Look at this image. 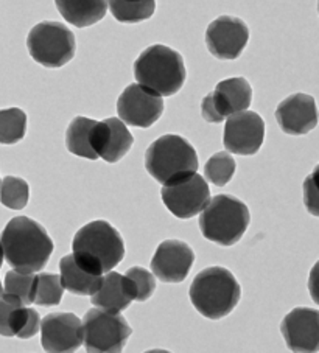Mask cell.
<instances>
[{"instance_id": "6da1fadb", "label": "cell", "mask_w": 319, "mask_h": 353, "mask_svg": "<svg viewBox=\"0 0 319 353\" xmlns=\"http://www.w3.org/2000/svg\"><path fill=\"white\" fill-rule=\"evenodd\" d=\"M3 259L16 271L38 272L47 265L53 252V241L38 221L16 216L5 226L0 236Z\"/></svg>"}, {"instance_id": "7a4b0ae2", "label": "cell", "mask_w": 319, "mask_h": 353, "mask_svg": "<svg viewBox=\"0 0 319 353\" xmlns=\"http://www.w3.org/2000/svg\"><path fill=\"white\" fill-rule=\"evenodd\" d=\"M72 249L77 265L95 276L113 271L125 257V243L119 230L103 220L79 229L73 236Z\"/></svg>"}, {"instance_id": "3957f363", "label": "cell", "mask_w": 319, "mask_h": 353, "mask_svg": "<svg viewBox=\"0 0 319 353\" xmlns=\"http://www.w3.org/2000/svg\"><path fill=\"white\" fill-rule=\"evenodd\" d=\"M188 294L196 312L207 319L217 321L237 307L242 288L231 271L222 266H212L193 279Z\"/></svg>"}, {"instance_id": "277c9868", "label": "cell", "mask_w": 319, "mask_h": 353, "mask_svg": "<svg viewBox=\"0 0 319 353\" xmlns=\"http://www.w3.org/2000/svg\"><path fill=\"white\" fill-rule=\"evenodd\" d=\"M186 65L181 53L167 46H151L134 63V77L140 86L161 97L180 92L186 81Z\"/></svg>"}, {"instance_id": "5b68a950", "label": "cell", "mask_w": 319, "mask_h": 353, "mask_svg": "<svg viewBox=\"0 0 319 353\" xmlns=\"http://www.w3.org/2000/svg\"><path fill=\"white\" fill-rule=\"evenodd\" d=\"M200 214L202 236L226 248L240 241L251 221L248 205L231 194L213 196Z\"/></svg>"}, {"instance_id": "8992f818", "label": "cell", "mask_w": 319, "mask_h": 353, "mask_svg": "<svg viewBox=\"0 0 319 353\" xmlns=\"http://www.w3.org/2000/svg\"><path fill=\"white\" fill-rule=\"evenodd\" d=\"M145 167L159 184L168 185L198 172V156L188 140L167 134L146 150Z\"/></svg>"}, {"instance_id": "52a82bcc", "label": "cell", "mask_w": 319, "mask_h": 353, "mask_svg": "<svg viewBox=\"0 0 319 353\" xmlns=\"http://www.w3.org/2000/svg\"><path fill=\"white\" fill-rule=\"evenodd\" d=\"M27 48L38 64L59 69L75 57V36L64 23L46 21L30 30Z\"/></svg>"}, {"instance_id": "ba28073f", "label": "cell", "mask_w": 319, "mask_h": 353, "mask_svg": "<svg viewBox=\"0 0 319 353\" xmlns=\"http://www.w3.org/2000/svg\"><path fill=\"white\" fill-rule=\"evenodd\" d=\"M83 322V341L90 353H117L125 349L131 327L119 313L94 308L86 313Z\"/></svg>"}, {"instance_id": "9c48e42d", "label": "cell", "mask_w": 319, "mask_h": 353, "mask_svg": "<svg viewBox=\"0 0 319 353\" xmlns=\"http://www.w3.org/2000/svg\"><path fill=\"white\" fill-rule=\"evenodd\" d=\"M253 101V89L244 78H229L220 81L213 92L201 103V112L206 121L222 123L231 114L246 111Z\"/></svg>"}, {"instance_id": "30bf717a", "label": "cell", "mask_w": 319, "mask_h": 353, "mask_svg": "<svg viewBox=\"0 0 319 353\" xmlns=\"http://www.w3.org/2000/svg\"><path fill=\"white\" fill-rule=\"evenodd\" d=\"M161 194L165 207L181 220L198 215L211 201V188L198 173L164 185Z\"/></svg>"}, {"instance_id": "8fae6325", "label": "cell", "mask_w": 319, "mask_h": 353, "mask_svg": "<svg viewBox=\"0 0 319 353\" xmlns=\"http://www.w3.org/2000/svg\"><path fill=\"white\" fill-rule=\"evenodd\" d=\"M117 112L125 125L150 128L161 119L164 100L140 84H130L117 100Z\"/></svg>"}, {"instance_id": "7c38bea8", "label": "cell", "mask_w": 319, "mask_h": 353, "mask_svg": "<svg viewBox=\"0 0 319 353\" xmlns=\"http://www.w3.org/2000/svg\"><path fill=\"white\" fill-rule=\"evenodd\" d=\"M265 139V121L253 111L231 114L224 126V147L240 156H253Z\"/></svg>"}, {"instance_id": "4fadbf2b", "label": "cell", "mask_w": 319, "mask_h": 353, "mask_svg": "<svg viewBox=\"0 0 319 353\" xmlns=\"http://www.w3.org/2000/svg\"><path fill=\"white\" fill-rule=\"evenodd\" d=\"M249 41V28L238 17L222 16L206 30V46L213 57L234 61L240 57Z\"/></svg>"}, {"instance_id": "5bb4252c", "label": "cell", "mask_w": 319, "mask_h": 353, "mask_svg": "<svg viewBox=\"0 0 319 353\" xmlns=\"http://www.w3.org/2000/svg\"><path fill=\"white\" fill-rule=\"evenodd\" d=\"M42 349L50 353H69L83 344V322L72 313H52L41 321Z\"/></svg>"}, {"instance_id": "9a60e30c", "label": "cell", "mask_w": 319, "mask_h": 353, "mask_svg": "<svg viewBox=\"0 0 319 353\" xmlns=\"http://www.w3.org/2000/svg\"><path fill=\"white\" fill-rule=\"evenodd\" d=\"M195 261V252L187 243L167 240L157 246L151 260V271L167 283H180L188 276Z\"/></svg>"}, {"instance_id": "2e32d148", "label": "cell", "mask_w": 319, "mask_h": 353, "mask_svg": "<svg viewBox=\"0 0 319 353\" xmlns=\"http://www.w3.org/2000/svg\"><path fill=\"white\" fill-rule=\"evenodd\" d=\"M285 343L291 352H318L319 313L313 308H294L280 325Z\"/></svg>"}, {"instance_id": "e0dca14e", "label": "cell", "mask_w": 319, "mask_h": 353, "mask_svg": "<svg viewBox=\"0 0 319 353\" xmlns=\"http://www.w3.org/2000/svg\"><path fill=\"white\" fill-rule=\"evenodd\" d=\"M134 139L126 125L120 119H106L97 121L92 130L90 145L98 157L109 163L119 162L130 148Z\"/></svg>"}, {"instance_id": "ac0fdd59", "label": "cell", "mask_w": 319, "mask_h": 353, "mask_svg": "<svg viewBox=\"0 0 319 353\" xmlns=\"http://www.w3.org/2000/svg\"><path fill=\"white\" fill-rule=\"evenodd\" d=\"M276 120L280 130L290 136H304L318 125L316 101L311 95L294 94L279 103Z\"/></svg>"}, {"instance_id": "d6986e66", "label": "cell", "mask_w": 319, "mask_h": 353, "mask_svg": "<svg viewBox=\"0 0 319 353\" xmlns=\"http://www.w3.org/2000/svg\"><path fill=\"white\" fill-rule=\"evenodd\" d=\"M90 301L97 308H102L109 313H120L131 305L134 301V288L131 280L119 272L108 271L102 279V285Z\"/></svg>"}, {"instance_id": "ffe728a7", "label": "cell", "mask_w": 319, "mask_h": 353, "mask_svg": "<svg viewBox=\"0 0 319 353\" xmlns=\"http://www.w3.org/2000/svg\"><path fill=\"white\" fill-rule=\"evenodd\" d=\"M55 5L64 21L78 28L100 22L108 11L106 0H55Z\"/></svg>"}, {"instance_id": "44dd1931", "label": "cell", "mask_w": 319, "mask_h": 353, "mask_svg": "<svg viewBox=\"0 0 319 353\" xmlns=\"http://www.w3.org/2000/svg\"><path fill=\"white\" fill-rule=\"evenodd\" d=\"M59 279L64 290L75 296H90L100 288L102 276L84 271L77 265L73 255H66L59 261Z\"/></svg>"}, {"instance_id": "7402d4cb", "label": "cell", "mask_w": 319, "mask_h": 353, "mask_svg": "<svg viewBox=\"0 0 319 353\" xmlns=\"http://www.w3.org/2000/svg\"><path fill=\"white\" fill-rule=\"evenodd\" d=\"M97 121L88 117H75L66 132V145L69 153L89 161H97L98 156L90 145L92 130Z\"/></svg>"}, {"instance_id": "603a6c76", "label": "cell", "mask_w": 319, "mask_h": 353, "mask_svg": "<svg viewBox=\"0 0 319 353\" xmlns=\"http://www.w3.org/2000/svg\"><path fill=\"white\" fill-rule=\"evenodd\" d=\"M28 308H26L21 299L13 294L2 293L0 296V334L2 336H16L26 324Z\"/></svg>"}, {"instance_id": "cb8c5ba5", "label": "cell", "mask_w": 319, "mask_h": 353, "mask_svg": "<svg viewBox=\"0 0 319 353\" xmlns=\"http://www.w3.org/2000/svg\"><path fill=\"white\" fill-rule=\"evenodd\" d=\"M111 14L122 23H139L155 14L156 0H106Z\"/></svg>"}, {"instance_id": "d4e9b609", "label": "cell", "mask_w": 319, "mask_h": 353, "mask_svg": "<svg viewBox=\"0 0 319 353\" xmlns=\"http://www.w3.org/2000/svg\"><path fill=\"white\" fill-rule=\"evenodd\" d=\"M64 287L61 283V279L57 274L39 272L36 274L35 282V296L33 303L41 307H55L59 305L63 301Z\"/></svg>"}, {"instance_id": "484cf974", "label": "cell", "mask_w": 319, "mask_h": 353, "mask_svg": "<svg viewBox=\"0 0 319 353\" xmlns=\"http://www.w3.org/2000/svg\"><path fill=\"white\" fill-rule=\"evenodd\" d=\"M27 131V114L19 108L0 111V143L14 145L23 139Z\"/></svg>"}, {"instance_id": "4316f807", "label": "cell", "mask_w": 319, "mask_h": 353, "mask_svg": "<svg viewBox=\"0 0 319 353\" xmlns=\"http://www.w3.org/2000/svg\"><path fill=\"white\" fill-rule=\"evenodd\" d=\"M30 188L27 181L16 176H7L0 182V203L11 210H21L28 204Z\"/></svg>"}, {"instance_id": "83f0119b", "label": "cell", "mask_w": 319, "mask_h": 353, "mask_svg": "<svg viewBox=\"0 0 319 353\" xmlns=\"http://www.w3.org/2000/svg\"><path fill=\"white\" fill-rule=\"evenodd\" d=\"M35 282V272L10 271L5 276V293L16 296L17 299L22 301L23 305H30V303H33Z\"/></svg>"}, {"instance_id": "f1b7e54d", "label": "cell", "mask_w": 319, "mask_h": 353, "mask_svg": "<svg viewBox=\"0 0 319 353\" xmlns=\"http://www.w3.org/2000/svg\"><path fill=\"white\" fill-rule=\"evenodd\" d=\"M235 161L229 153H217L206 162L204 173L211 184L223 187L232 179L235 173Z\"/></svg>"}, {"instance_id": "f546056e", "label": "cell", "mask_w": 319, "mask_h": 353, "mask_svg": "<svg viewBox=\"0 0 319 353\" xmlns=\"http://www.w3.org/2000/svg\"><path fill=\"white\" fill-rule=\"evenodd\" d=\"M125 276L131 280V285L134 288V301L145 302L155 293L156 280L150 271H146L140 266H134L126 271Z\"/></svg>"}, {"instance_id": "4dcf8cb0", "label": "cell", "mask_w": 319, "mask_h": 353, "mask_svg": "<svg viewBox=\"0 0 319 353\" xmlns=\"http://www.w3.org/2000/svg\"><path fill=\"white\" fill-rule=\"evenodd\" d=\"M318 168L313 172L309 178L305 179L304 184V193H305V205L307 210L310 212L311 215H318Z\"/></svg>"}, {"instance_id": "1f68e13d", "label": "cell", "mask_w": 319, "mask_h": 353, "mask_svg": "<svg viewBox=\"0 0 319 353\" xmlns=\"http://www.w3.org/2000/svg\"><path fill=\"white\" fill-rule=\"evenodd\" d=\"M39 328H41V316H39V313L33 308H28V316L26 319V324H23V327L21 328L19 333H17L16 336L21 338V339H30L39 332Z\"/></svg>"}, {"instance_id": "d6a6232c", "label": "cell", "mask_w": 319, "mask_h": 353, "mask_svg": "<svg viewBox=\"0 0 319 353\" xmlns=\"http://www.w3.org/2000/svg\"><path fill=\"white\" fill-rule=\"evenodd\" d=\"M3 263V254H2V248H0V268H2Z\"/></svg>"}, {"instance_id": "836d02e7", "label": "cell", "mask_w": 319, "mask_h": 353, "mask_svg": "<svg viewBox=\"0 0 319 353\" xmlns=\"http://www.w3.org/2000/svg\"><path fill=\"white\" fill-rule=\"evenodd\" d=\"M2 293H3V288H2V283H0V296H2Z\"/></svg>"}]
</instances>
